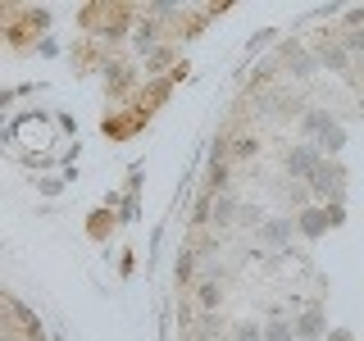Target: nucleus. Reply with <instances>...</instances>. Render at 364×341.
I'll use <instances>...</instances> for the list:
<instances>
[{
  "label": "nucleus",
  "mask_w": 364,
  "mask_h": 341,
  "mask_svg": "<svg viewBox=\"0 0 364 341\" xmlns=\"http://www.w3.org/2000/svg\"><path fill=\"white\" fill-rule=\"evenodd\" d=\"M196 296H200V305H205V310H214V305L223 301V291H219V287H210V282H205V287H200Z\"/></svg>",
  "instance_id": "nucleus-1"
}]
</instances>
